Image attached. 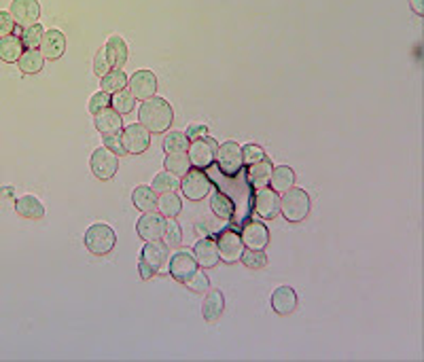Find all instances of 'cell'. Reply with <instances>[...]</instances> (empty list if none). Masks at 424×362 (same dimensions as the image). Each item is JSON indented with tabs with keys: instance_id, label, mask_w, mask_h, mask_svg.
Returning <instances> with one entry per match:
<instances>
[{
	"instance_id": "1",
	"label": "cell",
	"mask_w": 424,
	"mask_h": 362,
	"mask_svg": "<svg viewBox=\"0 0 424 362\" xmlns=\"http://www.w3.org/2000/svg\"><path fill=\"white\" fill-rule=\"evenodd\" d=\"M138 121L151 134H164L174 123V110L164 98H147L138 108Z\"/></svg>"
},
{
	"instance_id": "2",
	"label": "cell",
	"mask_w": 424,
	"mask_h": 362,
	"mask_svg": "<svg viewBox=\"0 0 424 362\" xmlns=\"http://www.w3.org/2000/svg\"><path fill=\"white\" fill-rule=\"evenodd\" d=\"M83 244L91 255L104 257V255L113 253V248L117 246V233L106 222H93L87 227V231L83 235Z\"/></svg>"
},
{
	"instance_id": "3",
	"label": "cell",
	"mask_w": 424,
	"mask_h": 362,
	"mask_svg": "<svg viewBox=\"0 0 424 362\" xmlns=\"http://www.w3.org/2000/svg\"><path fill=\"white\" fill-rule=\"evenodd\" d=\"M312 201L310 195L303 189H286L280 197V212L289 222H301L305 220V216L310 214Z\"/></svg>"
},
{
	"instance_id": "4",
	"label": "cell",
	"mask_w": 424,
	"mask_h": 362,
	"mask_svg": "<svg viewBox=\"0 0 424 362\" xmlns=\"http://www.w3.org/2000/svg\"><path fill=\"white\" fill-rule=\"evenodd\" d=\"M212 189V180L208 176V172L191 168L183 178H180V191L189 201H201Z\"/></svg>"
},
{
	"instance_id": "5",
	"label": "cell",
	"mask_w": 424,
	"mask_h": 362,
	"mask_svg": "<svg viewBox=\"0 0 424 362\" xmlns=\"http://www.w3.org/2000/svg\"><path fill=\"white\" fill-rule=\"evenodd\" d=\"M217 149H219L217 140H215V138H210V136H204V138L191 140V142H189V149H187V155H189L191 168H197V170L210 168L212 163H215Z\"/></svg>"
},
{
	"instance_id": "6",
	"label": "cell",
	"mask_w": 424,
	"mask_h": 362,
	"mask_svg": "<svg viewBox=\"0 0 424 362\" xmlns=\"http://www.w3.org/2000/svg\"><path fill=\"white\" fill-rule=\"evenodd\" d=\"M217 166H219V172H223L225 176H236L242 172V166H244V159H242V147L234 140H227L223 142L219 149H217V157H215Z\"/></svg>"
},
{
	"instance_id": "7",
	"label": "cell",
	"mask_w": 424,
	"mask_h": 362,
	"mask_svg": "<svg viewBox=\"0 0 424 362\" xmlns=\"http://www.w3.org/2000/svg\"><path fill=\"white\" fill-rule=\"evenodd\" d=\"M89 166H91V172L98 180H111L119 170V157L111 149L100 147L93 151Z\"/></svg>"
},
{
	"instance_id": "8",
	"label": "cell",
	"mask_w": 424,
	"mask_h": 362,
	"mask_svg": "<svg viewBox=\"0 0 424 362\" xmlns=\"http://www.w3.org/2000/svg\"><path fill=\"white\" fill-rule=\"evenodd\" d=\"M121 142L128 155H143L151 147V132L143 123L128 126L121 130Z\"/></svg>"
},
{
	"instance_id": "9",
	"label": "cell",
	"mask_w": 424,
	"mask_h": 362,
	"mask_svg": "<svg viewBox=\"0 0 424 362\" xmlns=\"http://www.w3.org/2000/svg\"><path fill=\"white\" fill-rule=\"evenodd\" d=\"M217 248H219V259L225 263H238L242 259V253L246 250L240 233L232 229L221 233V237L217 239Z\"/></svg>"
},
{
	"instance_id": "10",
	"label": "cell",
	"mask_w": 424,
	"mask_h": 362,
	"mask_svg": "<svg viewBox=\"0 0 424 362\" xmlns=\"http://www.w3.org/2000/svg\"><path fill=\"white\" fill-rule=\"evenodd\" d=\"M168 272L170 276L176 280V282H187L195 272H197V261L193 257V253L189 250H178L176 255L170 257V263H168Z\"/></svg>"
},
{
	"instance_id": "11",
	"label": "cell",
	"mask_w": 424,
	"mask_h": 362,
	"mask_svg": "<svg viewBox=\"0 0 424 362\" xmlns=\"http://www.w3.org/2000/svg\"><path fill=\"white\" fill-rule=\"evenodd\" d=\"M128 87L130 93L136 100H147L153 98L157 91V76L151 70H136L130 79H128Z\"/></svg>"
},
{
	"instance_id": "12",
	"label": "cell",
	"mask_w": 424,
	"mask_h": 362,
	"mask_svg": "<svg viewBox=\"0 0 424 362\" xmlns=\"http://www.w3.org/2000/svg\"><path fill=\"white\" fill-rule=\"evenodd\" d=\"M168 259H170V253H168V246L159 239H153V241H147L145 248H143V263L147 267L153 269V274H159L168 267Z\"/></svg>"
},
{
	"instance_id": "13",
	"label": "cell",
	"mask_w": 424,
	"mask_h": 362,
	"mask_svg": "<svg viewBox=\"0 0 424 362\" xmlns=\"http://www.w3.org/2000/svg\"><path fill=\"white\" fill-rule=\"evenodd\" d=\"M164 227H166V218L151 210V212H145L138 222H136V233L145 239V241H153V239H161L164 235Z\"/></svg>"
},
{
	"instance_id": "14",
	"label": "cell",
	"mask_w": 424,
	"mask_h": 362,
	"mask_svg": "<svg viewBox=\"0 0 424 362\" xmlns=\"http://www.w3.org/2000/svg\"><path fill=\"white\" fill-rule=\"evenodd\" d=\"M9 13L13 15L15 26L28 28L32 24H39L37 20L41 18V5L39 0H13Z\"/></svg>"
},
{
	"instance_id": "15",
	"label": "cell",
	"mask_w": 424,
	"mask_h": 362,
	"mask_svg": "<svg viewBox=\"0 0 424 362\" xmlns=\"http://www.w3.org/2000/svg\"><path fill=\"white\" fill-rule=\"evenodd\" d=\"M244 246L251 250H265V246L270 244V231L263 222L259 220H249L240 233Z\"/></svg>"
},
{
	"instance_id": "16",
	"label": "cell",
	"mask_w": 424,
	"mask_h": 362,
	"mask_svg": "<svg viewBox=\"0 0 424 362\" xmlns=\"http://www.w3.org/2000/svg\"><path fill=\"white\" fill-rule=\"evenodd\" d=\"M93 126L102 136H113V134H121L124 130V121L121 114L115 108H102L100 112L93 114Z\"/></svg>"
},
{
	"instance_id": "17",
	"label": "cell",
	"mask_w": 424,
	"mask_h": 362,
	"mask_svg": "<svg viewBox=\"0 0 424 362\" xmlns=\"http://www.w3.org/2000/svg\"><path fill=\"white\" fill-rule=\"evenodd\" d=\"M193 257L197 261V267L201 269H212L219 265V248H217V241L212 237H201L197 239V244L193 248Z\"/></svg>"
},
{
	"instance_id": "18",
	"label": "cell",
	"mask_w": 424,
	"mask_h": 362,
	"mask_svg": "<svg viewBox=\"0 0 424 362\" xmlns=\"http://www.w3.org/2000/svg\"><path fill=\"white\" fill-rule=\"evenodd\" d=\"M255 212L261 218H276V214L280 212V195L274 189L261 187L255 193Z\"/></svg>"
},
{
	"instance_id": "19",
	"label": "cell",
	"mask_w": 424,
	"mask_h": 362,
	"mask_svg": "<svg viewBox=\"0 0 424 362\" xmlns=\"http://www.w3.org/2000/svg\"><path fill=\"white\" fill-rule=\"evenodd\" d=\"M39 51L43 53L45 60H51V62L60 60L66 53V36H64V32H60V30H47V32H43Z\"/></svg>"
},
{
	"instance_id": "20",
	"label": "cell",
	"mask_w": 424,
	"mask_h": 362,
	"mask_svg": "<svg viewBox=\"0 0 424 362\" xmlns=\"http://www.w3.org/2000/svg\"><path fill=\"white\" fill-rule=\"evenodd\" d=\"M225 311V299L221 290H208L201 305V316L208 324H217Z\"/></svg>"
},
{
	"instance_id": "21",
	"label": "cell",
	"mask_w": 424,
	"mask_h": 362,
	"mask_svg": "<svg viewBox=\"0 0 424 362\" xmlns=\"http://www.w3.org/2000/svg\"><path fill=\"white\" fill-rule=\"evenodd\" d=\"M297 307V295L291 286H280L272 293V309L278 316H289Z\"/></svg>"
},
{
	"instance_id": "22",
	"label": "cell",
	"mask_w": 424,
	"mask_h": 362,
	"mask_svg": "<svg viewBox=\"0 0 424 362\" xmlns=\"http://www.w3.org/2000/svg\"><path fill=\"white\" fill-rule=\"evenodd\" d=\"M15 212L24 218H30V220H41L45 216V206L39 197L34 195H24L15 201Z\"/></svg>"
},
{
	"instance_id": "23",
	"label": "cell",
	"mask_w": 424,
	"mask_h": 362,
	"mask_svg": "<svg viewBox=\"0 0 424 362\" xmlns=\"http://www.w3.org/2000/svg\"><path fill=\"white\" fill-rule=\"evenodd\" d=\"M24 53V43L20 36H3L0 39V60L7 62V64H15Z\"/></svg>"
},
{
	"instance_id": "24",
	"label": "cell",
	"mask_w": 424,
	"mask_h": 362,
	"mask_svg": "<svg viewBox=\"0 0 424 362\" xmlns=\"http://www.w3.org/2000/svg\"><path fill=\"white\" fill-rule=\"evenodd\" d=\"M106 55H109V62L113 68H124L128 62V45L121 36H111L109 43H106Z\"/></svg>"
},
{
	"instance_id": "25",
	"label": "cell",
	"mask_w": 424,
	"mask_h": 362,
	"mask_svg": "<svg viewBox=\"0 0 424 362\" xmlns=\"http://www.w3.org/2000/svg\"><path fill=\"white\" fill-rule=\"evenodd\" d=\"M272 170H274V166H272V161L267 157L257 161V163H253V166H249V182H251V187H255V189L267 187V182L272 178Z\"/></svg>"
},
{
	"instance_id": "26",
	"label": "cell",
	"mask_w": 424,
	"mask_h": 362,
	"mask_svg": "<svg viewBox=\"0 0 424 362\" xmlns=\"http://www.w3.org/2000/svg\"><path fill=\"white\" fill-rule=\"evenodd\" d=\"M18 64H20V70L24 74H39L45 66V58L39 49H24Z\"/></svg>"
},
{
	"instance_id": "27",
	"label": "cell",
	"mask_w": 424,
	"mask_h": 362,
	"mask_svg": "<svg viewBox=\"0 0 424 362\" xmlns=\"http://www.w3.org/2000/svg\"><path fill=\"white\" fill-rule=\"evenodd\" d=\"M132 203L136 206V210L140 212H151L155 210V203H157V193L147 187V185H138L132 193Z\"/></svg>"
},
{
	"instance_id": "28",
	"label": "cell",
	"mask_w": 424,
	"mask_h": 362,
	"mask_svg": "<svg viewBox=\"0 0 424 362\" xmlns=\"http://www.w3.org/2000/svg\"><path fill=\"white\" fill-rule=\"evenodd\" d=\"M155 208L159 210L161 216H166V218H176V216L180 214V210H183V201H180V197H178L174 191H170V193H161V195L157 197Z\"/></svg>"
},
{
	"instance_id": "29",
	"label": "cell",
	"mask_w": 424,
	"mask_h": 362,
	"mask_svg": "<svg viewBox=\"0 0 424 362\" xmlns=\"http://www.w3.org/2000/svg\"><path fill=\"white\" fill-rule=\"evenodd\" d=\"M210 208H212V212H215L221 220H230V218L234 216V210H236L234 201H232L223 191H215V193H212V197H210Z\"/></svg>"
},
{
	"instance_id": "30",
	"label": "cell",
	"mask_w": 424,
	"mask_h": 362,
	"mask_svg": "<svg viewBox=\"0 0 424 362\" xmlns=\"http://www.w3.org/2000/svg\"><path fill=\"white\" fill-rule=\"evenodd\" d=\"M128 87V74L121 68H111L102 76V91L106 93H117Z\"/></svg>"
},
{
	"instance_id": "31",
	"label": "cell",
	"mask_w": 424,
	"mask_h": 362,
	"mask_svg": "<svg viewBox=\"0 0 424 362\" xmlns=\"http://www.w3.org/2000/svg\"><path fill=\"white\" fill-rule=\"evenodd\" d=\"M270 182H272V189L276 193H284L286 189H291L295 185V172L289 166H278V168L272 170Z\"/></svg>"
},
{
	"instance_id": "32",
	"label": "cell",
	"mask_w": 424,
	"mask_h": 362,
	"mask_svg": "<svg viewBox=\"0 0 424 362\" xmlns=\"http://www.w3.org/2000/svg\"><path fill=\"white\" fill-rule=\"evenodd\" d=\"M164 168L166 172L183 178L189 170H191V161H189V155L187 153H168L166 155V161H164Z\"/></svg>"
},
{
	"instance_id": "33",
	"label": "cell",
	"mask_w": 424,
	"mask_h": 362,
	"mask_svg": "<svg viewBox=\"0 0 424 362\" xmlns=\"http://www.w3.org/2000/svg\"><path fill=\"white\" fill-rule=\"evenodd\" d=\"M151 189H153L155 193H159V195H161V193L176 191V189H180V178L174 176V174H170V172H159V174L153 178Z\"/></svg>"
},
{
	"instance_id": "34",
	"label": "cell",
	"mask_w": 424,
	"mask_h": 362,
	"mask_svg": "<svg viewBox=\"0 0 424 362\" xmlns=\"http://www.w3.org/2000/svg\"><path fill=\"white\" fill-rule=\"evenodd\" d=\"M161 237H164V244L168 248H178L183 244V229H180V224L174 218H168Z\"/></svg>"
},
{
	"instance_id": "35",
	"label": "cell",
	"mask_w": 424,
	"mask_h": 362,
	"mask_svg": "<svg viewBox=\"0 0 424 362\" xmlns=\"http://www.w3.org/2000/svg\"><path fill=\"white\" fill-rule=\"evenodd\" d=\"M111 104H113V108H115L119 114H128V112H132V110H134L136 98L130 93V89H121V91L113 93Z\"/></svg>"
},
{
	"instance_id": "36",
	"label": "cell",
	"mask_w": 424,
	"mask_h": 362,
	"mask_svg": "<svg viewBox=\"0 0 424 362\" xmlns=\"http://www.w3.org/2000/svg\"><path fill=\"white\" fill-rule=\"evenodd\" d=\"M189 149V140L183 132H170L164 138V151L166 153H187Z\"/></svg>"
},
{
	"instance_id": "37",
	"label": "cell",
	"mask_w": 424,
	"mask_h": 362,
	"mask_svg": "<svg viewBox=\"0 0 424 362\" xmlns=\"http://www.w3.org/2000/svg\"><path fill=\"white\" fill-rule=\"evenodd\" d=\"M43 32H45V30L41 28V24H32V26L24 28L22 34H20V39H22V43H24V49H39L41 39H43Z\"/></svg>"
},
{
	"instance_id": "38",
	"label": "cell",
	"mask_w": 424,
	"mask_h": 362,
	"mask_svg": "<svg viewBox=\"0 0 424 362\" xmlns=\"http://www.w3.org/2000/svg\"><path fill=\"white\" fill-rule=\"evenodd\" d=\"M249 269H263L267 265V257L263 250H244L242 253V259H240Z\"/></svg>"
},
{
	"instance_id": "39",
	"label": "cell",
	"mask_w": 424,
	"mask_h": 362,
	"mask_svg": "<svg viewBox=\"0 0 424 362\" xmlns=\"http://www.w3.org/2000/svg\"><path fill=\"white\" fill-rule=\"evenodd\" d=\"M185 284H187L189 290L199 293V295H204V293L210 290V280H208V276H206L204 272H199V269H197V272H195V274H193Z\"/></svg>"
},
{
	"instance_id": "40",
	"label": "cell",
	"mask_w": 424,
	"mask_h": 362,
	"mask_svg": "<svg viewBox=\"0 0 424 362\" xmlns=\"http://www.w3.org/2000/svg\"><path fill=\"white\" fill-rule=\"evenodd\" d=\"M267 155H265V151L259 145H246V147H242V159H244L246 166H253V163H257V161H261Z\"/></svg>"
},
{
	"instance_id": "41",
	"label": "cell",
	"mask_w": 424,
	"mask_h": 362,
	"mask_svg": "<svg viewBox=\"0 0 424 362\" xmlns=\"http://www.w3.org/2000/svg\"><path fill=\"white\" fill-rule=\"evenodd\" d=\"M106 106H111V93H106V91L100 89L98 93L91 95V100H89V112H91V114L100 112V110L106 108Z\"/></svg>"
},
{
	"instance_id": "42",
	"label": "cell",
	"mask_w": 424,
	"mask_h": 362,
	"mask_svg": "<svg viewBox=\"0 0 424 362\" xmlns=\"http://www.w3.org/2000/svg\"><path fill=\"white\" fill-rule=\"evenodd\" d=\"M111 68H113V66H111V62H109V55H106V49H100V51L95 53V58H93V72L102 79Z\"/></svg>"
},
{
	"instance_id": "43",
	"label": "cell",
	"mask_w": 424,
	"mask_h": 362,
	"mask_svg": "<svg viewBox=\"0 0 424 362\" xmlns=\"http://www.w3.org/2000/svg\"><path fill=\"white\" fill-rule=\"evenodd\" d=\"M15 30V20L9 11H0V39L13 34Z\"/></svg>"
},
{
	"instance_id": "44",
	"label": "cell",
	"mask_w": 424,
	"mask_h": 362,
	"mask_svg": "<svg viewBox=\"0 0 424 362\" xmlns=\"http://www.w3.org/2000/svg\"><path fill=\"white\" fill-rule=\"evenodd\" d=\"M104 147L111 149L117 157L121 155H128L126 149H124V142H121V134H113V136H104Z\"/></svg>"
},
{
	"instance_id": "45",
	"label": "cell",
	"mask_w": 424,
	"mask_h": 362,
	"mask_svg": "<svg viewBox=\"0 0 424 362\" xmlns=\"http://www.w3.org/2000/svg\"><path fill=\"white\" fill-rule=\"evenodd\" d=\"M187 140L191 142V140H197V138H204V136H208V128L206 126H191V128H187Z\"/></svg>"
},
{
	"instance_id": "46",
	"label": "cell",
	"mask_w": 424,
	"mask_h": 362,
	"mask_svg": "<svg viewBox=\"0 0 424 362\" xmlns=\"http://www.w3.org/2000/svg\"><path fill=\"white\" fill-rule=\"evenodd\" d=\"M138 272H140V278H143V280H151V278L155 276V274H153V269H151V267H147L143 261L138 263Z\"/></svg>"
},
{
	"instance_id": "47",
	"label": "cell",
	"mask_w": 424,
	"mask_h": 362,
	"mask_svg": "<svg viewBox=\"0 0 424 362\" xmlns=\"http://www.w3.org/2000/svg\"><path fill=\"white\" fill-rule=\"evenodd\" d=\"M411 9H413L416 15H422V13H424V11H422V0H411Z\"/></svg>"
}]
</instances>
